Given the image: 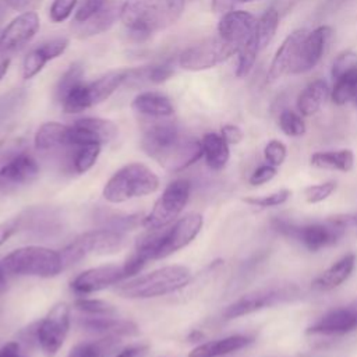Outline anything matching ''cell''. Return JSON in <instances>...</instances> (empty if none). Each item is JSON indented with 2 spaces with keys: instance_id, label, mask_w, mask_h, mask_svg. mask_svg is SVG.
Returning a JSON list of instances; mask_svg holds the SVG:
<instances>
[{
  "instance_id": "cell-1",
  "label": "cell",
  "mask_w": 357,
  "mask_h": 357,
  "mask_svg": "<svg viewBox=\"0 0 357 357\" xmlns=\"http://www.w3.org/2000/svg\"><path fill=\"white\" fill-rule=\"evenodd\" d=\"M162 119H149L142 127L141 148L163 167L180 172L202 156L201 141L181 132L180 127Z\"/></svg>"
},
{
  "instance_id": "cell-2",
  "label": "cell",
  "mask_w": 357,
  "mask_h": 357,
  "mask_svg": "<svg viewBox=\"0 0 357 357\" xmlns=\"http://www.w3.org/2000/svg\"><path fill=\"white\" fill-rule=\"evenodd\" d=\"M184 0H124L120 20L130 35L144 39L173 25L184 11Z\"/></svg>"
},
{
  "instance_id": "cell-3",
  "label": "cell",
  "mask_w": 357,
  "mask_h": 357,
  "mask_svg": "<svg viewBox=\"0 0 357 357\" xmlns=\"http://www.w3.org/2000/svg\"><path fill=\"white\" fill-rule=\"evenodd\" d=\"M272 226L282 236L297 240L308 251L317 252L337 243L346 233L347 227H350V220L347 215L329 218L325 222H314L300 226L290 220L276 218L272 220Z\"/></svg>"
},
{
  "instance_id": "cell-4",
  "label": "cell",
  "mask_w": 357,
  "mask_h": 357,
  "mask_svg": "<svg viewBox=\"0 0 357 357\" xmlns=\"http://www.w3.org/2000/svg\"><path fill=\"white\" fill-rule=\"evenodd\" d=\"M191 280V271L184 265H167L151 273L135 278L116 287L126 298H152L183 289Z\"/></svg>"
},
{
  "instance_id": "cell-5",
  "label": "cell",
  "mask_w": 357,
  "mask_h": 357,
  "mask_svg": "<svg viewBox=\"0 0 357 357\" xmlns=\"http://www.w3.org/2000/svg\"><path fill=\"white\" fill-rule=\"evenodd\" d=\"M159 188L158 176L145 165L132 162L120 167L105 184L103 198L112 204L144 197Z\"/></svg>"
},
{
  "instance_id": "cell-6",
  "label": "cell",
  "mask_w": 357,
  "mask_h": 357,
  "mask_svg": "<svg viewBox=\"0 0 357 357\" xmlns=\"http://www.w3.org/2000/svg\"><path fill=\"white\" fill-rule=\"evenodd\" d=\"M6 271L20 276L54 278L63 268L61 254L46 247L26 245L7 254L3 259Z\"/></svg>"
},
{
  "instance_id": "cell-7",
  "label": "cell",
  "mask_w": 357,
  "mask_h": 357,
  "mask_svg": "<svg viewBox=\"0 0 357 357\" xmlns=\"http://www.w3.org/2000/svg\"><path fill=\"white\" fill-rule=\"evenodd\" d=\"M127 244L124 233L116 229H95L79 234L63 251L64 265L74 264L86 255H107L123 250Z\"/></svg>"
},
{
  "instance_id": "cell-8",
  "label": "cell",
  "mask_w": 357,
  "mask_h": 357,
  "mask_svg": "<svg viewBox=\"0 0 357 357\" xmlns=\"http://www.w3.org/2000/svg\"><path fill=\"white\" fill-rule=\"evenodd\" d=\"M190 190L191 185L187 180L172 181L158 198L152 211L144 218V226L148 230H156L174 222L188 202Z\"/></svg>"
},
{
  "instance_id": "cell-9",
  "label": "cell",
  "mask_w": 357,
  "mask_h": 357,
  "mask_svg": "<svg viewBox=\"0 0 357 357\" xmlns=\"http://www.w3.org/2000/svg\"><path fill=\"white\" fill-rule=\"evenodd\" d=\"M236 53V49L222 36L206 38L187 47L178 57L181 68L188 71H202L212 68Z\"/></svg>"
},
{
  "instance_id": "cell-10",
  "label": "cell",
  "mask_w": 357,
  "mask_h": 357,
  "mask_svg": "<svg viewBox=\"0 0 357 357\" xmlns=\"http://www.w3.org/2000/svg\"><path fill=\"white\" fill-rule=\"evenodd\" d=\"M70 329V307L67 303H57L38 322L36 339L42 351L53 357L63 346Z\"/></svg>"
},
{
  "instance_id": "cell-11",
  "label": "cell",
  "mask_w": 357,
  "mask_h": 357,
  "mask_svg": "<svg viewBox=\"0 0 357 357\" xmlns=\"http://www.w3.org/2000/svg\"><path fill=\"white\" fill-rule=\"evenodd\" d=\"M202 225L204 219L199 213H188L176 220L169 229H160L153 259L166 258L188 245L198 236Z\"/></svg>"
},
{
  "instance_id": "cell-12",
  "label": "cell",
  "mask_w": 357,
  "mask_h": 357,
  "mask_svg": "<svg viewBox=\"0 0 357 357\" xmlns=\"http://www.w3.org/2000/svg\"><path fill=\"white\" fill-rule=\"evenodd\" d=\"M39 17L35 11L21 13L0 33V61L22 49L38 32Z\"/></svg>"
},
{
  "instance_id": "cell-13",
  "label": "cell",
  "mask_w": 357,
  "mask_h": 357,
  "mask_svg": "<svg viewBox=\"0 0 357 357\" xmlns=\"http://www.w3.org/2000/svg\"><path fill=\"white\" fill-rule=\"evenodd\" d=\"M39 176V166L29 153H18L0 167V195L13 194Z\"/></svg>"
},
{
  "instance_id": "cell-14",
  "label": "cell",
  "mask_w": 357,
  "mask_h": 357,
  "mask_svg": "<svg viewBox=\"0 0 357 357\" xmlns=\"http://www.w3.org/2000/svg\"><path fill=\"white\" fill-rule=\"evenodd\" d=\"M255 26L257 20L252 14L241 10H231L222 15L218 25V35L229 42L237 53L241 47L257 42Z\"/></svg>"
},
{
  "instance_id": "cell-15",
  "label": "cell",
  "mask_w": 357,
  "mask_h": 357,
  "mask_svg": "<svg viewBox=\"0 0 357 357\" xmlns=\"http://www.w3.org/2000/svg\"><path fill=\"white\" fill-rule=\"evenodd\" d=\"M291 294L293 291L290 287H272L245 294L226 307V310L223 311V318L234 319L252 314L255 311L286 301L290 298Z\"/></svg>"
},
{
  "instance_id": "cell-16",
  "label": "cell",
  "mask_w": 357,
  "mask_h": 357,
  "mask_svg": "<svg viewBox=\"0 0 357 357\" xmlns=\"http://www.w3.org/2000/svg\"><path fill=\"white\" fill-rule=\"evenodd\" d=\"M117 135V126L106 119L84 117L70 126V146L107 144Z\"/></svg>"
},
{
  "instance_id": "cell-17",
  "label": "cell",
  "mask_w": 357,
  "mask_h": 357,
  "mask_svg": "<svg viewBox=\"0 0 357 357\" xmlns=\"http://www.w3.org/2000/svg\"><path fill=\"white\" fill-rule=\"evenodd\" d=\"M331 35H332V29L326 25L318 26L314 31L307 32L298 46V52L290 73L301 74L314 68L321 60Z\"/></svg>"
},
{
  "instance_id": "cell-18",
  "label": "cell",
  "mask_w": 357,
  "mask_h": 357,
  "mask_svg": "<svg viewBox=\"0 0 357 357\" xmlns=\"http://www.w3.org/2000/svg\"><path fill=\"white\" fill-rule=\"evenodd\" d=\"M356 329H357V303L328 311L318 321L310 325L305 333L339 336V335L350 333Z\"/></svg>"
},
{
  "instance_id": "cell-19",
  "label": "cell",
  "mask_w": 357,
  "mask_h": 357,
  "mask_svg": "<svg viewBox=\"0 0 357 357\" xmlns=\"http://www.w3.org/2000/svg\"><path fill=\"white\" fill-rule=\"evenodd\" d=\"M124 279L123 268L117 265H102L79 273L71 282V290L79 296L103 290Z\"/></svg>"
},
{
  "instance_id": "cell-20",
  "label": "cell",
  "mask_w": 357,
  "mask_h": 357,
  "mask_svg": "<svg viewBox=\"0 0 357 357\" xmlns=\"http://www.w3.org/2000/svg\"><path fill=\"white\" fill-rule=\"evenodd\" d=\"M124 1L109 0L96 13L84 21H73L71 29L78 38H89L107 31L117 18L121 15V7Z\"/></svg>"
},
{
  "instance_id": "cell-21",
  "label": "cell",
  "mask_w": 357,
  "mask_h": 357,
  "mask_svg": "<svg viewBox=\"0 0 357 357\" xmlns=\"http://www.w3.org/2000/svg\"><path fill=\"white\" fill-rule=\"evenodd\" d=\"M305 33H307L305 29H297V31L291 32L282 42V45L276 50V53L272 59V63L269 66V71H268L269 81H276L286 73H290L291 66H293L297 52H298V46H300L303 38L305 36Z\"/></svg>"
},
{
  "instance_id": "cell-22",
  "label": "cell",
  "mask_w": 357,
  "mask_h": 357,
  "mask_svg": "<svg viewBox=\"0 0 357 357\" xmlns=\"http://www.w3.org/2000/svg\"><path fill=\"white\" fill-rule=\"evenodd\" d=\"M130 68L113 70L92 82H85V91L89 107L102 103L106 100L112 93H114L128 78Z\"/></svg>"
},
{
  "instance_id": "cell-23",
  "label": "cell",
  "mask_w": 357,
  "mask_h": 357,
  "mask_svg": "<svg viewBox=\"0 0 357 357\" xmlns=\"http://www.w3.org/2000/svg\"><path fill=\"white\" fill-rule=\"evenodd\" d=\"M81 328L88 332L106 336H131L138 335V326L127 319L110 318L109 315H95L84 318L79 322Z\"/></svg>"
},
{
  "instance_id": "cell-24",
  "label": "cell",
  "mask_w": 357,
  "mask_h": 357,
  "mask_svg": "<svg viewBox=\"0 0 357 357\" xmlns=\"http://www.w3.org/2000/svg\"><path fill=\"white\" fill-rule=\"evenodd\" d=\"M356 266V255L349 252L339 258L335 264H332L326 271H324L314 282L312 287L321 291H328L339 287L343 282H346Z\"/></svg>"
},
{
  "instance_id": "cell-25",
  "label": "cell",
  "mask_w": 357,
  "mask_h": 357,
  "mask_svg": "<svg viewBox=\"0 0 357 357\" xmlns=\"http://www.w3.org/2000/svg\"><path fill=\"white\" fill-rule=\"evenodd\" d=\"M134 112L148 119L170 117L174 113V107L167 96L160 92H142L137 95L131 103Z\"/></svg>"
},
{
  "instance_id": "cell-26",
  "label": "cell",
  "mask_w": 357,
  "mask_h": 357,
  "mask_svg": "<svg viewBox=\"0 0 357 357\" xmlns=\"http://www.w3.org/2000/svg\"><path fill=\"white\" fill-rule=\"evenodd\" d=\"M252 343V337L247 335H231L223 339L205 342L194 347L188 357H220L238 351Z\"/></svg>"
},
{
  "instance_id": "cell-27",
  "label": "cell",
  "mask_w": 357,
  "mask_h": 357,
  "mask_svg": "<svg viewBox=\"0 0 357 357\" xmlns=\"http://www.w3.org/2000/svg\"><path fill=\"white\" fill-rule=\"evenodd\" d=\"M38 151H53L63 146H70V126L56 121L43 123L33 138Z\"/></svg>"
},
{
  "instance_id": "cell-28",
  "label": "cell",
  "mask_w": 357,
  "mask_h": 357,
  "mask_svg": "<svg viewBox=\"0 0 357 357\" xmlns=\"http://www.w3.org/2000/svg\"><path fill=\"white\" fill-rule=\"evenodd\" d=\"M202 156L209 169L222 170L230 156L229 144L218 132H206L201 141Z\"/></svg>"
},
{
  "instance_id": "cell-29",
  "label": "cell",
  "mask_w": 357,
  "mask_h": 357,
  "mask_svg": "<svg viewBox=\"0 0 357 357\" xmlns=\"http://www.w3.org/2000/svg\"><path fill=\"white\" fill-rule=\"evenodd\" d=\"M329 96L328 84L324 79L310 82L297 98V109L301 116L315 114Z\"/></svg>"
},
{
  "instance_id": "cell-30",
  "label": "cell",
  "mask_w": 357,
  "mask_h": 357,
  "mask_svg": "<svg viewBox=\"0 0 357 357\" xmlns=\"http://www.w3.org/2000/svg\"><path fill=\"white\" fill-rule=\"evenodd\" d=\"M310 163L318 169L350 172L354 165V153L350 149L315 152L310 158Z\"/></svg>"
},
{
  "instance_id": "cell-31",
  "label": "cell",
  "mask_w": 357,
  "mask_h": 357,
  "mask_svg": "<svg viewBox=\"0 0 357 357\" xmlns=\"http://www.w3.org/2000/svg\"><path fill=\"white\" fill-rule=\"evenodd\" d=\"M331 98L336 105H346L347 102L357 105V67L335 79Z\"/></svg>"
},
{
  "instance_id": "cell-32",
  "label": "cell",
  "mask_w": 357,
  "mask_h": 357,
  "mask_svg": "<svg viewBox=\"0 0 357 357\" xmlns=\"http://www.w3.org/2000/svg\"><path fill=\"white\" fill-rule=\"evenodd\" d=\"M119 346L117 336H106L91 343H79L71 349L68 357H109Z\"/></svg>"
},
{
  "instance_id": "cell-33",
  "label": "cell",
  "mask_w": 357,
  "mask_h": 357,
  "mask_svg": "<svg viewBox=\"0 0 357 357\" xmlns=\"http://www.w3.org/2000/svg\"><path fill=\"white\" fill-rule=\"evenodd\" d=\"M278 25H279V14L273 7L266 8L264 14L257 20L255 39L259 50L265 49L271 43V40L276 33Z\"/></svg>"
},
{
  "instance_id": "cell-34",
  "label": "cell",
  "mask_w": 357,
  "mask_h": 357,
  "mask_svg": "<svg viewBox=\"0 0 357 357\" xmlns=\"http://www.w3.org/2000/svg\"><path fill=\"white\" fill-rule=\"evenodd\" d=\"M173 67L169 64H158L151 67H141V68H130V74L126 82L135 81V82H149V84H162L173 75Z\"/></svg>"
},
{
  "instance_id": "cell-35",
  "label": "cell",
  "mask_w": 357,
  "mask_h": 357,
  "mask_svg": "<svg viewBox=\"0 0 357 357\" xmlns=\"http://www.w3.org/2000/svg\"><path fill=\"white\" fill-rule=\"evenodd\" d=\"M82 77H84V67L79 63H73L64 71V74L59 78L54 86V99L59 103H61L63 99L68 95V92L82 82Z\"/></svg>"
},
{
  "instance_id": "cell-36",
  "label": "cell",
  "mask_w": 357,
  "mask_h": 357,
  "mask_svg": "<svg viewBox=\"0 0 357 357\" xmlns=\"http://www.w3.org/2000/svg\"><path fill=\"white\" fill-rule=\"evenodd\" d=\"M100 144H85L79 146H73L75 148L71 165L75 173L81 174L88 172L96 162L99 153H100Z\"/></svg>"
},
{
  "instance_id": "cell-37",
  "label": "cell",
  "mask_w": 357,
  "mask_h": 357,
  "mask_svg": "<svg viewBox=\"0 0 357 357\" xmlns=\"http://www.w3.org/2000/svg\"><path fill=\"white\" fill-rule=\"evenodd\" d=\"M279 127L289 137H301L305 132V123L301 119V116L289 109L280 113Z\"/></svg>"
},
{
  "instance_id": "cell-38",
  "label": "cell",
  "mask_w": 357,
  "mask_h": 357,
  "mask_svg": "<svg viewBox=\"0 0 357 357\" xmlns=\"http://www.w3.org/2000/svg\"><path fill=\"white\" fill-rule=\"evenodd\" d=\"M47 61H49V59L42 52L40 47H36V49L31 50L24 57V61H22V77H24V79H31L36 74H39V71L45 67V64Z\"/></svg>"
},
{
  "instance_id": "cell-39",
  "label": "cell",
  "mask_w": 357,
  "mask_h": 357,
  "mask_svg": "<svg viewBox=\"0 0 357 357\" xmlns=\"http://www.w3.org/2000/svg\"><path fill=\"white\" fill-rule=\"evenodd\" d=\"M258 52H259V47H258L257 42L250 43V45L241 47L237 52V56H238L237 57V67H236V75L237 77L243 78V77L248 75V73L254 67Z\"/></svg>"
},
{
  "instance_id": "cell-40",
  "label": "cell",
  "mask_w": 357,
  "mask_h": 357,
  "mask_svg": "<svg viewBox=\"0 0 357 357\" xmlns=\"http://www.w3.org/2000/svg\"><path fill=\"white\" fill-rule=\"evenodd\" d=\"M74 307L89 315H113L116 312L113 304L98 298H78L74 303Z\"/></svg>"
},
{
  "instance_id": "cell-41",
  "label": "cell",
  "mask_w": 357,
  "mask_h": 357,
  "mask_svg": "<svg viewBox=\"0 0 357 357\" xmlns=\"http://www.w3.org/2000/svg\"><path fill=\"white\" fill-rule=\"evenodd\" d=\"M291 195V191L287 188L271 192L264 197H245L243 201L251 206H258V208H271V206H278L284 204Z\"/></svg>"
},
{
  "instance_id": "cell-42",
  "label": "cell",
  "mask_w": 357,
  "mask_h": 357,
  "mask_svg": "<svg viewBox=\"0 0 357 357\" xmlns=\"http://www.w3.org/2000/svg\"><path fill=\"white\" fill-rule=\"evenodd\" d=\"M357 67V53L353 50H344L342 52L332 64V78L337 79L339 77L344 75L346 73L351 71Z\"/></svg>"
},
{
  "instance_id": "cell-43",
  "label": "cell",
  "mask_w": 357,
  "mask_h": 357,
  "mask_svg": "<svg viewBox=\"0 0 357 357\" xmlns=\"http://www.w3.org/2000/svg\"><path fill=\"white\" fill-rule=\"evenodd\" d=\"M336 190L335 181H325L314 185H308L304 190V198L308 204H317L326 199Z\"/></svg>"
},
{
  "instance_id": "cell-44",
  "label": "cell",
  "mask_w": 357,
  "mask_h": 357,
  "mask_svg": "<svg viewBox=\"0 0 357 357\" xmlns=\"http://www.w3.org/2000/svg\"><path fill=\"white\" fill-rule=\"evenodd\" d=\"M286 153H287V149H286V145L279 141V139H272L269 141L266 145H265V149H264V156H265V160L278 167L280 166L284 159H286Z\"/></svg>"
},
{
  "instance_id": "cell-45",
  "label": "cell",
  "mask_w": 357,
  "mask_h": 357,
  "mask_svg": "<svg viewBox=\"0 0 357 357\" xmlns=\"http://www.w3.org/2000/svg\"><path fill=\"white\" fill-rule=\"evenodd\" d=\"M75 4H77V0H53L49 11L50 20L53 22L66 21L71 15Z\"/></svg>"
},
{
  "instance_id": "cell-46",
  "label": "cell",
  "mask_w": 357,
  "mask_h": 357,
  "mask_svg": "<svg viewBox=\"0 0 357 357\" xmlns=\"http://www.w3.org/2000/svg\"><path fill=\"white\" fill-rule=\"evenodd\" d=\"M67 46H68L67 38H54V39H50V40L42 43L39 47L47 56L49 60H53V59L59 57L60 54H63L66 52Z\"/></svg>"
},
{
  "instance_id": "cell-47",
  "label": "cell",
  "mask_w": 357,
  "mask_h": 357,
  "mask_svg": "<svg viewBox=\"0 0 357 357\" xmlns=\"http://www.w3.org/2000/svg\"><path fill=\"white\" fill-rule=\"evenodd\" d=\"M276 173H278V170H276L275 166H272V165H269V163L262 165V166L257 167V169L251 173V176H250V178H248V183H250L251 185H262V184L271 181V180L276 176Z\"/></svg>"
},
{
  "instance_id": "cell-48",
  "label": "cell",
  "mask_w": 357,
  "mask_h": 357,
  "mask_svg": "<svg viewBox=\"0 0 357 357\" xmlns=\"http://www.w3.org/2000/svg\"><path fill=\"white\" fill-rule=\"evenodd\" d=\"M109 0H82L74 20L75 21H84L88 17H91L93 13H96L100 7H103Z\"/></svg>"
},
{
  "instance_id": "cell-49",
  "label": "cell",
  "mask_w": 357,
  "mask_h": 357,
  "mask_svg": "<svg viewBox=\"0 0 357 357\" xmlns=\"http://www.w3.org/2000/svg\"><path fill=\"white\" fill-rule=\"evenodd\" d=\"M0 357H28V350L20 340H13L0 347Z\"/></svg>"
},
{
  "instance_id": "cell-50",
  "label": "cell",
  "mask_w": 357,
  "mask_h": 357,
  "mask_svg": "<svg viewBox=\"0 0 357 357\" xmlns=\"http://www.w3.org/2000/svg\"><path fill=\"white\" fill-rule=\"evenodd\" d=\"M21 223H22V219L20 216L11 218V219L0 223V245H3L13 234L17 233Z\"/></svg>"
},
{
  "instance_id": "cell-51",
  "label": "cell",
  "mask_w": 357,
  "mask_h": 357,
  "mask_svg": "<svg viewBox=\"0 0 357 357\" xmlns=\"http://www.w3.org/2000/svg\"><path fill=\"white\" fill-rule=\"evenodd\" d=\"M220 135L229 145H236L243 139V131L234 124H225L220 130Z\"/></svg>"
},
{
  "instance_id": "cell-52",
  "label": "cell",
  "mask_w": 357,
  "mask_h": 357,
  "mask_svg": "<svg viewBox=\"0 0 357 357\" xmlns=\"http://www.w3.org/2000/svg\"><path fill=\"white\" fill-rule=\"evenodd\" d=\"M43 0H6V3L15 11L20 13H28L35 11Z\"/></svg>"
},
{
  "instance_id": "cell-53",
  "label": "cell",
  "mask_w": 357,
  "mask_h": 357,
  "mask_svg": "<svg viewBox=\"0 0 357 357\" xmlns=\"http://www.w3.org/2000/svg\"><path fill=\"white\" fill-rule=\"evenodd\" d=\"M251 1H255V0H212L211 7L215 13L225 14L227 11H231L234 7H237L240 4L251 3Z\"/></svg>"
},
{
  "instance_id": "cell-54",
  "label": "cell",
  "mask_w": 357,
  "mask_h": 357,
  "mask_svg": "<svg viewBox=\"0 0 357 357\" xmlns=\"http://www.w3.org/2000/svg\"><path fill=\"white\" fill-rule=\"evenodd\" d=\"M148 353V346L146 344H137V346H130L124 350H121L116 357H145Z\"/></svg>"
},
{
  "instance_id": "cell-55",
  "label": "cell",
  "mask_w": 357,
  "mask_h": 357,
  "mask_svg": "<svg viewBox=\"0 0 357 357\" xmlns=\"http://www.w3.org/2000/svg\"><path fill=\"white\" fill-rule=\"evenodd\" d=\"M205 335L201 332V331H192L190 335H188V342H201L204 340Z\"/></svg>"
},
{
  "instance_id": "cell-56",
  "label": "cell",
  "mask_w": 357,
  "mask_h": 357,
  "mask_svg": "<svg viewBox=\"0 0 357 357\" xmlns=\"http://www.w3.org/2000/svg\"><path fill=\"white\" fill-rule=\"evenodd\" d=\"M7 287V279H6V272L4 266L0 264V293H3Z\"/></svg>"
},
{
  "instance_id": "cell-57",
  "label": "cell",
  "mask_w": 357,
  "mask_h": 357,
  "mask_svg": "<svg viewBox=\"0 0 357 357\" xmlns=\"http://www.w3.org/2000/svg\"><path fill=\"white\" fill-rule=\"evenodd\" d=\"M8 67H10V59L0 61V81L6 75V73L8 71Z\"/></svg>"
},
{
  "instance_id": "cell-58",
  "label": "cell",
  "mask_w": 357,
  "mask_h": 357,
  "mask_svg": "<svg viewBox=\"0 0 357 357\" xmlns=\"http://www.w3.org/2000/svg\"><path fill=\"white\" fill-rule=\"evenodd\" d=\"M349 220H350V226L357 229V215H349Z\"/></svg>"
}]
</instances>
